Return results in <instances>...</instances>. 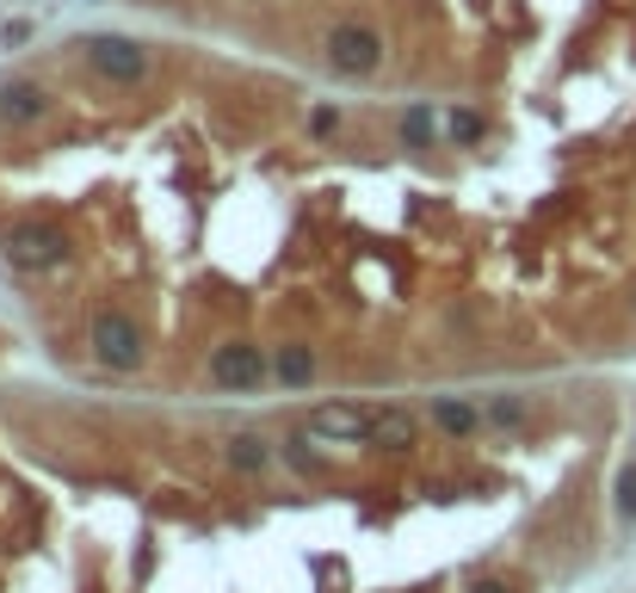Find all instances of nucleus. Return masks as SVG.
Instances as JSON below:
<instances>
[{
  "label": "nucleus",
  "mask_w": 636,
  "mask_h": 593,
  "mask_svg": "<svg viewBox=\"0 0 636 593\" xmlns=\"http://www.w3.org/2000/svg\"><path fill=\"white\" fill-rule=\"evenodd\" d=\"M384 414L389 408H377V402H322L310 414V433L322 439V445H377Z\"/></svg>",
  "instance_id": "nucleus-1"
},
{
  "label": "nucleus",
  "mask_w": 636,
  "mask_h": 593,
  "mask_svg": "<svg viewBox=\"0 0 636 593\" xmlns=\"http://www.w3.org/2000/svg\"><path fill=\"white\" fill-rule=\"evenodd\" d=\"M87 346H94V359L106 365V371H137V365L149 359V341H142V328L125 310H99L94 328H87Z\"/></svg>",
  "instance_id": "nucleus-2"
},
{
  "label": "nucleus",
  "mask_w": 636,
  "mask_h": 593,
  "mask_svg": "<svg viewBox=\"0 0 636 593\" xmlns=\"http://www.w3.org/2000/svg\"><path fill=\"white\" fill-rule=\"evenodd\" d=\"M7 266L13 272H50V266H63V254H68V241H63V229L56 223H19L13 235H7Z\"/></svg>",
  "instance_id": "nucleus-3"
},
{
  "label": "nucleus",
  "mask_w": 636,
  "mask_h": 593,
  "mask_svg": "<svg viewBox=\"0 0 636 593\" xmlns=\"http://www.w3.org/2000/svg\"><path fill=\"white\" fill-rule=\"evenodd\" d=\"M266 377H272V365H266V353L254 341H223L211 353V384L217 390H260Z\"/></svg>",
  "instance_id": "nucleus-4"
},
{
  "label": "nucleus",
  "mask_w": 636,
  "mask_h": 593,
  "mask_svg": "<svg viewBox=\"0 0 636 593\" xmlns=\"http://www.w3.org/2000/svg\"><path fill=\"white\" fill-rule=\"evenodd\" d=\"M80 50H87V63L99 68L106 80H142L149 75V50L137 44V37H111V32H94V37H80Z\"/></svg>",
  "instance_id": "nucleus-5"
},
{
  "label": "nucleus",
  "mask_w": 636,
  "mask_h": 593,
  "mask_svg": "<svg viewBox=\"0 0 636 593\" xmlns=\"http://www.w3.org/2000/svg\"><path fill=\"white\" fill-rule=\"evenodd\" d=\"M327 63L341 75H377L384 68V37L371 25H334L327 32Z\"/></svg>",
  "instance_id": "nucleus-6"
},
{
  "label": "nucleus",
  "mask_w": 636,
  "mask_h": 593,
  "mask_svg": "<svg viewBox=\"0 0 636 593\" xmlns=\"http://www.w3.org/2000/svg\"><path fill=\"white\" fill-rule=\"evenodd\" d=\"M44 118H50V87L44 80H7V87H0V125L25 130V125H44Z\"/></svg>",
  "instance_id": "nucleus-7"
},
{
  "label": "nucleus",
  "mask_w": 636,
  "mask_h": 593,
  "mask_svg": "<svg viewBox=\"0 0 636 593\" xmlns=\"http://www.w3.org/2000/svg\"><path fill=\"white\" fill-rule=\"evenodd\" d=\"M272 371H279V384L303 390V384H315V353H310L303 341H284V346H279V365H272Z\"/></svg>",
  "instance_id": "nucleus-8"
},
{
  "label": "nucleus",
  "mask_w": 636,
  "mask_h": 593,
  "mask_svg": "<svg viewBox=\"0 0 636 593\" xmlns=\"http://www.w3.org/2000/svg\"><path fill=\"white\" fill-rule=\"evenodd\" d=\"M433 421L445 427L451 439H464V433H476V402H464V396H433Z\"/></svg>",
  "instance_id": "nucleus-9"
},
{
  "label": "nucleus",
  "mask_w": 636,
  "mask_h": 593,
  "mask_svg": "<svg viewBox=\"0 0 636 593\" xmlns=\"http://www.w3.org/2000/svg\"><path fill=\"white\" fill-rule=\"evenodd\" d=\"M414 439H420V421L408 414V408H389V414H384V433H377V445H384V452H408Z\"/></svg>",
  "instance_id": "nucleus-10"
},
{
  "label": "nucleus",
  "mask_w": 636,
  "mask_h": 593,
  "mask_svg": "<svg viewBox=\"0 0 636 593\" xmlns=\"http://www.w3.org/2000/svg\"><path fill=\"white\" fill-rule=\"evenodd\" d=\"M229 464L235 470H266V464H272V445L254 439V433H241V439H229Z\"/></svg>",
  "instance_id": "nucleus-11"
},
{
  "label": "nucleus",
  "mask_w": 636,
  "mask_h": 593,
  "mask_svg": "<svg viewBox=\"0 0 636 593\" xmlns=\"http://www.w3.org/2000/svg\"><path fill=\"white\" fill-rule=\"evenodd\" d=\"M482 130H488V125H482V111H470V106H457L445 118V137L451 142H482Z\"/></svg>",
  "instance_id": "nucleus-12"
},
{
  "label": "nucleus",
  "mask_w": 636,
  "mask_h": 593,
  "mask_svg": "<svg viewBox=\"0 0 636 593\" xmlns=\"http://www.w3.org/2000/svg\"><path fill=\"white\" fill-rule=\"evenodd\" d=\"M612 495H618V514H624V519H636V464H624V470H618Z\"/></svg>",
  "instance_id": "nucleus-13"
},
{
  "label": "nucleus",
  "mask_w": 636,
  "mask_h": 593,
  "mask_svg": "<svg viewBox=\"0 0 636 593\" xmlns=\"http://www.w3.org/2000/svg\"><path fill=\"white\" fill-rule=\"evenodd\" d=\"M402 137H408V142H427V137H433V111H427V106H408Z\"/></svg>",
  "instance_id": "nucleus-14"
},
{
  "label": "nucleus",
  "mask_w": 636,
  "mask_h": 593,
  "mask_svg": "<svg viewBox=\"0 0 636 593\" xmlns=\"http://www.w3.org/2000/svg\"><path fill=\"white\" fill-rule=\"evenodd\" d=\"M488 414H495V421L507 427V421H519V414H526V402H513V396H495V402H488Z\"/></svg>",
  "instance_id": "nucleus-15"
},
{
  "label": "nucleus",
  "mask_w": 636,
  "mask_h": 593,
  "mask_svg": "<svg viewBox=\"0 0 636 593\" xmlns=\"http://www.w3.org/2000/svg\"><path fill=\"white\" fill-rule=\"evenodd\" d=\"M310 125H315V137H327V130L341 125V111H334V106H322V111H315V118H310Z\"/></svg>",
  "instance_id": "nucleus-16"
},
{
  "label": "nucleus",
  "mask_w": 636,
  "mask_h": 593,
  "mask_svg": "<svg viewBox=\"0 0 636 593\" xmlns=\"http://www.w3.org/2000/svg\"><path fill=\"white\" fill-rule=\"evenodd\" d=\"M470 593H507V581H470Z\"/></svg>",
  "instance_id": "nucleus-17"
}]
</instances>
